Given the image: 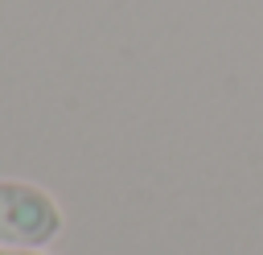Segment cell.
<instances>
[{
    "instance_id": "1",
    "label": "cell",
    "mask_w": 263,
    "mask_h": 255,
    "mask_svg": "<svg viewBox=\"0 0 263 255\" xmlns=\"http://www.w3.org/2000/svg\"><path fill=\"white\" fill-rule=\"evenodd\" d=\"M62 230V214L49 193L0 181V247H41Z\"/></svg>"
},
{
    "instance_id": "2",
    "label": "cell",
    "mask_w": 263,
    "mask_h": 255,
    "mask_svg": "<svg viewBox=\"0 0 263 255\" xmlns=\"http://www.w3.org/2000/svg\"><path fill=\"white\" fill-rule=\"evenodd\" d=\"M0 255H37L33 247H25V251H8V247H0Z\"/></svg>"
}]
</instances>
